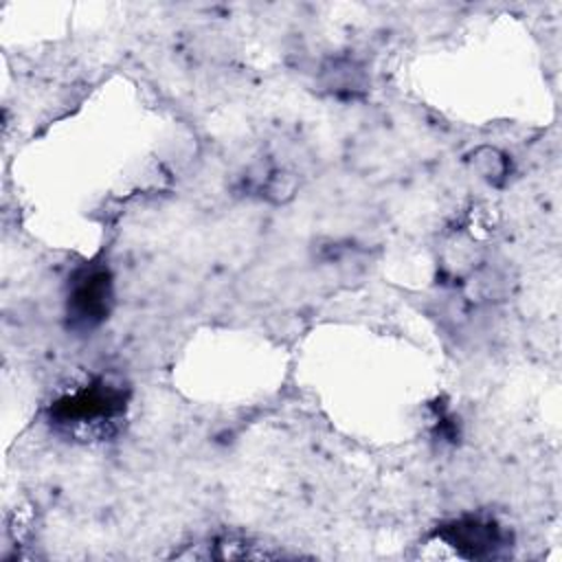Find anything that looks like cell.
Returning a JSON list of instances; mask_svg holds the SVG:
<instances>
[{"mask_svg":"<svg viewBox=\"0 0 562 562\" xmlns=\"http://www.w3.org/2000/svg\"><path fill=\"white\" fill-rule=\"evenodd\" d=\"M127 400V389L121 382L90 378L50 402L48 422L79 439L105 437L125 417Z\"/></svg>","mask_w":562,"mask_h":562,"instance_id":"1","label":"cell"},{"mask_svg":"<svg viewBox=\"0 0 562 562\" xmlns=\"http://www.w3.org/2000/svg\"><path fill=\"white\" fill-rule=\"evenodd\" d=\"M114 303L112 277L108 268L92 266L79 270L70 281V292L66 299V316L72 329L92 331L99 327Z\"/></svg>","mask_w":562,"mask_h":562,"instance_id":"2","label":"cell"},{"mask_svg":"<svg viewBox=\"0 0 562 562\" xmlns=\"http://www.w3.org/2000/svg\"><path fill=\"white\" fill-rule=\"evenodd\" d=\"M435 538L463 558H492L507 544L503 527L494 518L483 516H461L443 522Z\"/></svg>","mask_w":562,"mask_h":562,"instance_id":"3","label":"cell"}]
</instances>
